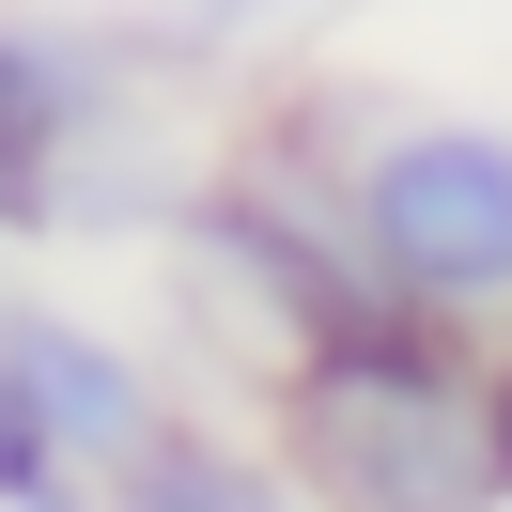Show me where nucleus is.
<instances>
[{"label":"nucleus","instance_id":"f257e3e1","mask_svg":"<svg viewBox=\"0 0 512 512\" xmlns=\"http://www.w3.org/2000/svg\"><path fill=\"white\" fill-rule=\"evenodd\" d=\"M280 466L357 512H466L497 497V388L388 295V311L280 357Z\"/></svg>","mask_w":512,"mask_h":512},{"label":"nucleus","instance_id":"f03ea898","mask_svg":"<svg viewBox=\"0 0 512 512\" xmlns=\"http://www.w3.org/2000/svg\"><path fill=\"white\" fill-rule=\"evenodd\" d=\"M357 233L404 311H497L512 295V140L497 125H373L357 140Z\"/></svg>","mask_w":512,"mask_h":512},{"label":"nucleus","instance_id":"7ed1b4c3","mask_svg":"<svg viewBox=\"0 0 512 512\" xmlns=\"http://www.w3.org/2000/svg\"><path fill=\"white\" fill-rule=\"evenodd\" d=\"M125 109V78L78 32H16L0 16V218H63L78 202V140Z\"/></svg>","mask_w":512,"mask_h":512},{"label":"nucleus","instance_id":"20e7f679","mask_svg":"<svg viewBox=\"0 0 512 512\" xmlns=\"http://www.w3.org/2000/svg\"><path fill=\"white\" fill-rule=\"evenodd\" d=\"M0 357L32 373V404L63 419V450H109V466H125V450L156 435V388H140V357H125V342H94V326L16 311V326H0Z\"/></svg>","mask_w":512,"mask_h":512},{"label":"nucleus","instance_id":"39448f33","mask_svg":"<svg viewBox=\"0 0 512 512\" xmlns=\"http://www.w3.org/2000/svg\"><path fill=\"white\" fill-rule=\"evenodd\" d=\"M280 481L295 466H233V450H202V435H140L125 466H109V497H140V512H280Z\"/></svg>","mask_w":512,"mask_h":512},{"label":"nucleus","instance_id":"423d86ee","mask_svg":"<svg viewBox=\"0 0 512 512\" xmlns=\"http://www.w3.org/2000/svg\"><path fill=\"white\" fill-rule=\"evenodd\" d=\"M0 497H63V419L32 404L16 357H0Z\"/></svg>","mask_w":512,"mask_h":512},{"label":"nucleus","instance_id":"0eeeda50","mask_svg":"<svg viewBox=\"0 0 512 512\" xmlns=\"http://www.w3.org/2000/svg\"><path fill=\"white\" fill-rule=\"evenodd\" d=\"M249 16H295V0H171V32H202V47H218V32H249Z\"/></svg>","mask_w":512,"mask_h":512},{"label":"nucleus","instance_id":"6e6552de","mask_svg":"<svg viewBox=\"0 0 512 512\" xmlns=\"http://www.w3.org/2000/svg\"><path fill=\"white\" fill-rule=\"evenodd\" d=\"M497 497H512V373H497Z\"/></svg>","mask_w":512,"mask_h":512}]
</instances>
